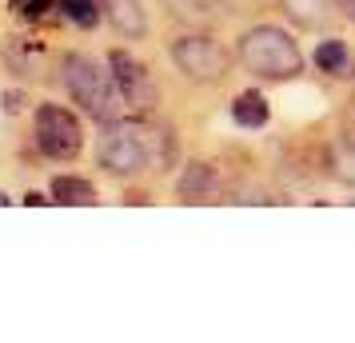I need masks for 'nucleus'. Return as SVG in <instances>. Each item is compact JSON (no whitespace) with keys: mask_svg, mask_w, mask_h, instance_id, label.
Masks as SVG:
<instances>
[{"mask_svg":"<svg viewBox=\"0 0 355 343\" xmlns=\"http://www.w3.org/2000/svg\"><path fill=\"white\" fill-rule=\"evenodd\" d=\"M172 132L164 124L148 120H112L104 124V136L96 144L100 168H108L112 176H144L152 168H164L172 160Z\"/></svg>","mask_w":355,"mask_h":343,"instance_id":"obj_1","label":"nucleus"},{"mask_svg":"<svg viewBox=\"0 0 355 343\" xmlns=\"http://www.w3.org/2000/svg\"><path fill=\"white\" fill-rule=\"evenodd\" d=\"M60 76H64L68 96L76 100L92 120H100V124L120 120V112L128 108L124 96H120V88H116L112 68H104L96 56H88V52H68L64 64H60Z\"/></svg>","mask_w":355,"mask_h":343,"instance_id":"obj_2","label":"nucleus"},{"mask_svg":"<svg viewBox=\"0 0 355 343\" xmlns=\"http://www.w3.org/2000/svg\"><path fill=\"white\" fill-rule=\"evenodd\" d=\"M240 60L259 80H295L304 72L300 44L275 24H256L240 36Z\"/></svg>","mask_w":355,"mask_h":343,"instance_id":"obj_3","label":"nucleus"},{"mask_svg":"<svg viewBox=\"0 0 355 343\" xmlns=\"http://www.w3.org/2000/svg\"><path fill=\"white\" fill-rule=\"evenodd\" d=\"M172 60H176V68L196 84H220V80H227V72H232V52H227L220 40H211V36H204V33L180 36L176 44H172Z\"/></svg>","mask_w":355,"mask_h":343,"instance_id":"obj_4","label":"nucleus"},{"mask_svg":"<svg viewBox=\"0 0 355 343\" xmlns=\"http://www.w3.org/2000/svg\"><path fill=\"white\" fill-rule=\"evenodd\" d=\"M33 136H36L40 156H49V160H76L80 148H84L76 116L68 112V108H60V104H40L36 108Z\"/></svg>","mask_w":355,"mask_h":343,"instance_id":"obj_5","label":"nucleus"},{"mask_svg":"<svg viewBox=\"0 0 355 343\" xmlns=\"http://www.w3.org/2000/svg\"><path fill=\"white\" fill-rule=\"evenodd\" d=\"M108 68H112L116 88H120V96H124V104L132 112H152L160 104V88L152 80L148 64H140L132 52H124V49L108 52Z\"/></svg>","mask_w":355,"mask_h":343,"instance_id":"obj_6","label":"nucleus"},{"mask_svg":"<svg viewBox=\"0 0 355 343\" xmlns=\"http://www.w3.org/2000/svg\"><path fill=\"white\" fill-rule=\"evenodd\" d=\"M100 8H104L108 24L124 40H140L148 33V17H144V8H140V0H100Z\"/></svg>","mask_w":355,"mask_h":343,"instance_id":"obj_7","label":"nucleus"},{"mask_svg":"<svg viewBox=\"0 0 355 343\" xmlns=\"http://www.w3.org/2000/svg\"><path fill=\"white\" fill-rule=\"evenodd\" d=\"M216 188H220V180H216V172H211V164H204V160L188 164L176 180V192L184 200H204V196H211Z\"/></svg>","mask_w":355,"mask_h":343,"instance_id":"obj_8","label":"nucleus"},{"mask_svg":"<svg viewBox=\"0 0 355 343\" xmlns=\"http://www.w3.org/2000/svg\"><path fill=\"white\" fill-rule=\"evenodd\" d=\"M315 64H320L327 76H336V80H352L355 76V56L347 52L343 40H323L320 49H315Z\"/></svg>","mask_w":355,"mask_h":343,"instance_id":"obj_9","label":"nucleus"},{"mask_svg":"<svg viewBox=\"0 0 355 343\" xmlns=\"http://www.w3.org/2000/svg\"><path fill=\"white\" fill-rule=\"evenodd\" d=\"M284 12H288L300 28H327L331 24V0H279Z\"/></svg>","mask_w":355,"mask_h":343,"instance_id":"obj_10","label":"nucleus"},{"mask_svg":"<svg viewBox=\"0 0 355 343\" xmlns=\"http://www.w3.org/2000/svg\"><path fill=\"white\" fill-rule=\"evenodd\" d=\"M52 200L68 204V208H84V204H96V188L80 176H56L52 180Z\"/></svg>","mask_w":355,"mask_h":343,"instance_id":"obj_11","label":"nucleus"},{"mask_svg":"<svg viewBox=\"0 0 355 343\" xmlns=\"http://www.w3.org/2000/svg\"><path fill=\"white\" fill-rule=\"evenodd\" d=\"M232 120L240 128H263L268 124V100L259 96V92H240L236 104H232Z\"/></svg>","mask_w":355,"mask_h":343,"instance_id":"obj_12","label":"nucleus"},{"mask_svg":"<svg viewBox=\"0 0 355 343\" xmlns=\"http://www.w3.org/2000/svg\"><path fill=\"white\" fill-rule=\"evenodd\" d=\"M36 56H40V49L28 44L24 36H8V40H4V60H8V68H12L17 76L36 72Z\"/></svg>","mask_w":355,"mask_h":343,"instance_id":"obj_13","label":"nucleus"},{"mask_svg":"<svg viewBox=\"0 0 355 343\" xmlns=\"http://www.w3.org/2000/svg\"><path fill=\"white\" fill-rule=\"evenodd\" d=\"M327 164H331V176H336L339 184H352L355 188V136H343V140L331 148Z\"/></svg>","mask_w":355,"mask_h":343,"instance_id":"obj_14","label":"nucleus"},{"mask_svg":"<svg viewBox=\"0 0 355 343\" xmlns=\"http://www.w3.org/2000/svg\"><path fill=\"white\" fill-rule=\"evenodd\" d=\"M56 4H60V17H68L72 24H80V28H96L100 17H104L100 0H56Z\"/></svg>","mask_w":355,"mask_h":343,"instance_id":"obj_15","label":"nucleus"},{"mask_svg":"<svg viewBox=\"0 0 355 343\" xmlns=\"http://www.w3.org/2000/svg\"><path fill=\"white\" fill-rule=\"evenodd\" d=\"M164 4L172 8V17L192 20V24H204V20H211V12H216V0H164Z\"/></svg>","mask_w":355,"mask_h":343,"instance_id":"obj_16","label":"nucleus"},{"mask_svg":"<svg viewBox=\"0 0 355 343\" xmlns=\"http://www.w3.org/2000/svg\"><path fill=\"white\" fill-rule=\"evenodd\" d=\"M336 4L347 12V20H355V0H336Z\"/></svg>","mask_w":355,"mask_h":343,"instance_id":"obj_17","label":"nucleus"},{"mask_svg":"<svg viewBox=\"0 0 355 343\" xmlns=\"http://www.w3.org/2000/svg\"><path fill=\"white\" fill-rule=\"evenodd\" d=\"M0 204H12V200H8V196H4V192H0Z\"/></svg>","mask_w":355,"mask_h":343,"instance_id":"obj_18","label":"nucleus"}]
</instances>
